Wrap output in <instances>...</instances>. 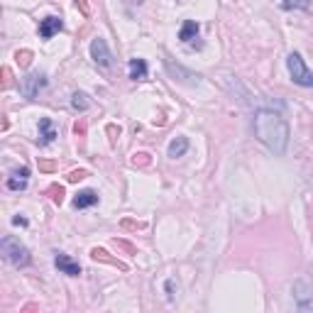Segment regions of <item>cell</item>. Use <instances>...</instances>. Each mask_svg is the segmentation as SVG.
Here are the masks:
<instances>
[{"label": "cell", "instance_id": "8", "mask_svg": "<svg viewBox=\"0 0 313 313\" xmlns=\"http://www.w3.org/2000/svg\"><path fill=\"white\" fill-rule=\"evenodd\" d=\"M54 264H57V269H59L61 274H69V276H78V274H81V267H78V262H74L69 254H61V252H57V257H54Z\"/></svg>", "mask_w": 313, "mask_h": 313}, {"label": "cell", "instance_id": "15", "mask_svg": "<svg viewBox=\"0 0 313 313\" xmlns=\"http://www.w3.org/2000/svg\"><path fill=\"white\" fill-rule=\"evenodd\" d=\"M167 152H169L172 159H179V156H184V154L189 152V139H186V137H176V139H172Z\"/></svg>", "mask_w": 313, "mask_h": 313}, {"label": "cell", "instance_id": "30", "mask_svg": "<svg viewBox=\"0 0 313 313\" xmlns=\"http://www.w3.org/2000/svg\"><path fill=\"white\" fill-rule=\"evenodd\" d=\"M76 8H78L83 15H88V5H86V0H76Z\"/></svg>", "mask_w": 313, "mask_h": 313}, {"label": "cell", "instance_id": "12", "mask_svg": "<svg viewBox=\"0 0 313 313\" xmlns=\"http://www.w3.org/2000/svg\"><path fill=\"white\" fill-rule=\"evenodd\" d=\"M91 257H93L96 262H105V264H113V267H117V269L127 272V264H125V262H120V259L110 257V254H108L105 250H100V247H93V250H91Z\"/></svg>", "mask_w": 313, "mask_h": 313}, {"label": "cell", "instance_id": "29", "mask_svg": "<svg viewBox=\"0 0 313 313\" xmlns=\"http://www.w3.org/2000/svg\"><path fill=\"white\" fill-rule=\"evenodd\" d=\"M122 228H144V223H135V220H122Z\"/></svg>", "mask_w": 313, "mask_h": 313}, {"label": "cell", "instance_id": "5", "mask_svg": "<svg viewBox=\"0 0 313 313\" xmlns=\"http://www.w3.org/2000/svg\"><path fill=\"white\" fill-rule=\"evenodd\" d=\"M91 59H93L98 66H103V69H110V66H113V54H110L105 39L98 37V39L91 42Z\"/></svg>", "mask_w": 313, "mask_h": 313}, {"label": "cell", "instance_id": "19", "mask_svg": "<svg viewBox=\"0 0 313 313\" xmlns=\"http://www.w3.org/2000/svg\"><path fill=\"white\" fill-rule=\"evenodd\" d=\"M281 8L284 10H308L311 8V3H308V0H284V3H281Z\"/></svg>", "mask_w": 313, "mask_h": 313}, {"label": "cell", "instance_id": "22", "mask_svg": "<svg viewBox=\"0 0 313 313\" xmlns=\"http://www.w3.org/2000/svg\"><path fill=\"white\" fill-rule=\"evenodd\" d=\"M113 245H115V247H120V250H125L127 254H135V252H137V247H135V245H130V242H125V240H113Z\"/></svg>", "mask_w": 313, "mask_h": 313}, {"label": "cell", "instance_id": "16", "mask_svg": "<svg viewBox=\"0 0 313 313\" xmlns=\"http://www.w3.org/2000/svg\"><path fill=\"white\" fill-rule=\"evenodd\" d=\"M88 98H86V93H81V91H76L74 96H71V108L74 110H78V113H83V110H88Z\"/></svg>", "mask_w": 313, "mask_h": 313}, {"label": "cell", "instance_id": "17", "mask_svg": "<svg viewBox=\"0 0 313 313\" xmlns=\"http://www.w3.org/2000/svg\"><path fill=\"white\" fill-rule=\"evenodd\" d=\"M47 196L52 198V203H54V206H61V203H64V186L52 184V186L47 189Z\"/></svg>", "mask_w": 313, "mask_h": 313}, {"label": "cell", "instance_id": "2", "mask_svg": "<svg viewBox=\"0 0 313 313\" xmlns=\"http://www.w3.org/2000/svg\"><path fill=\"white\" fill-rule=\"evenodd\" d=\"M0 250H3V257H5L13 267H27V264L32 262L30 250H27L20 240H15L13 235H5V237H3V242H0Z\"/></svg>", "mask_w": 313, "mask_h": 313}, {"label": "cell", "instance_id": "18", "mask_svg": "<svg viewBox=\"0 0 313 313\" xmlns=\"http://www.w3.org/2000/svg\"><path fill=\"white\" fill-rule=\"evenodd\" d=\"M132 167H139V169H144V167H149L152 164V156L147 154V152H137V154H132Z\"/></svg>", "mask_w": 313, "mask_h": 313}, {"label": "cell", "instance_id": "24", "mask_svg": "<svg viewBox=\"0 0 313 313\" xmlns=\"http://www.w3.org/2000/svg\"><path fill=\"white\" fill-rule=\"evenodd\" d=\"M39 169L49 174V172H54V169H57V162H49V159H39Z\"/></svg>", "mask_w": 313, "mask_h": 313}, {"label": "cell", "instance_id": "26", "mask_svg": "<svg viewBox=\"0 0 313 313\" xmlns=\"http://www.w3.org/2000/svg\"><path fill=\"white\" fill-rule=\"evenodd\" d=\"M108 135H110V142L115 144V137L120 135V127L117 125H108Z\"/></svg>", "mask_w": 313, "mask_h": 313}, {"label": "cell", "instance_id": "20", "mask_svg": "<svg viewBox=\"0 0 313 313\" xmlns=\"http://www.w3.org/2000/svg\"><path fill=\"white\" fill-rule=\"evenodd\" d=\"M32 57H35V54H32L30 49H22V52H18V54H15V59H18V64H20V66H30Z\"/></svg>", "mask_w": 313, "mask_h": 313}, {"label": "cell", "instance_id": "11", "mask_svg": "<svg viewBox=\"0 0 313 313\" xmlns=\"http://www.w3.org/2000/svg\"><path fill=\"white\" fill-rule=\"evenodd\" d=\"M54 137H57V130H54L52 120L49 117H42L39 120V144H52Z\"/></svg>", "mask_w": 313, "mask_h": 313}, {"label": "cell", "instance_id": "25", "mask_svg": "<svg viewBox=\"0 0 313 313\" xmlns=\"http://www.w3.org/2000/svg\"><path fill=\"white\" fill-rule=\"evenodd\" d=\"M298 311H313V296H311L308 301L301 298V301H298Z\"/></svg>", "mask_w": 313, "mask_h": 313}, {"label": "cell", "instance_id": "21", "mask_svg": "<svg viewBox=\"0 0 313 313\" xmlns=\"http://www.w3.org/2000/svg\"><path fill=\"white\" fill-rule=\"evenodd\" d=\"M86 176H88L86 169H74V172H69L66 181H69V184H76V181H81V179H86Z\"/></svg>", "mask_w": 313, "mask_h": 313}, {"label": "cell", "instance_id": "23", "mask_svg": "<svg viewBox=\"0 0 313 313\" xmlns=\"http://www.w3.org/2000/svg\"><path fill=\"white\" fill-rule=\"evenodd\" d=\"M86 127H88V125H86V117H81V120L74 125V132H76L78 137H86Z\"/></svg>", "mask_w": 313, "mask_h": 313}, {"label": "cell", "instance_id": "14", "mask_svg": "<svg viewBox=\"0 0 313 313\" xmlns=\"http://www.w3.org/2000/svg\"><path fill=\"white\" fill-rule=\"evenodd\" d=\"M147 61L144 59H130V78L132 81H144L147 78Z\"/></svg>", "mask_w": 313, "mask_h": 313}, {"label": "cell", "instance_id": "4", "mask_svg": "<svg viewBox=\"0 0 313 313\" xmlns=\"http://www.w3.org/2000/svg\"><path fill=\"white\" fill-rule=\"evenodd\" d=\"M47 86V76L44 74H30V76H25L22 81H20V93L25 96V98H37L39 96V91Z\"/></svg>", "mask_w": 313, "mask_h": 313}, {"label": "cell", "instance_id": "1", "mask_svg": "<svg viewBox=\"0 0 313 313\" xmlns=\"http://www.w3.org/2000/svg\"><path fill=\"white\" fill-rule=\"evenodd\" d=\"M254 135L276 156H281L289 147V125L274 110H257L254 113Z\"/></svg>", "mask_w": 313, "mask_h": 313}, {"label": "cell", "instance_id": "6", "mask_svg": "<svg viewBox=\"0 0 313 313\" xmlns=\"http://www.w3.org/2000/svg\"><path fill=\"white\" fill-rule=\"evenodd\" d=\"M64 30V22H61V18H57V15H49V18H44L42 22H39V37L42 39H52L57 32H61Z\"/></svg>", "mask_w": 313, "mask_h": 313}, {"label": "cell", "instance_id": "28", "mask_svg": "<svg viewBox=\"0 0 313 313\" xmlns=\"http://www.w3.org/2000/svg\"><path fill=\"white\" fill-rule=\"evenodd\" d=\"M8 86H10V69L5 66L3 69V88H8Z\"/></svg>", "mask_w": 313, "mask_h": 313}, {"label": "cell", "instance_id": "7", "mask_svg": "<svg viewBox=\"0 0 313 313\" xmlns=\"http://www.w3.org/2000/svg\"><path fill=\"white\" fill-rule=\"evenodd\" d=\"M164 66H167V71L174 76V81H176V76H181L179 81H184V83H189V86H196V83L201 81L198 74H191V71H186V69H181V66H174L172 59H164Z\"/></svg>", "mask_w": 313, "mask_h": 313}, {"label": "cell", "instance_id": "27", "mask_svg": "<svg viewBox=\"0 0 313 313\" xmlns=\"http://www.w3.org/2000/svg\"><path fill=\"white\" fill-rule=\"evenodd\" d=\"M164 289H167V298H169V301H174V281H167V284H164Z\"/></svg>", "mask_w": 313, "mask_h": 313}, {"label": "cell", "instance_id": "31", "mask_svg": "<svg viewBox=\"0 0 313 313\" xmlns=\"http://www.w3.org/2000/svg\"><path fill=\"white\" fill-rule=\"evenodd\" d=\"M13 225H27V218H20V215H15V218H13Z\"/></svg>", "mask_w": 313, "mask_h": 313}, {"label": "cell", "instance_id": "9", "mask_svg": "<svg viewBox=\"0 0 313 313\" xmlns=\"http://www.w3.org/2000/svg\"><path fill=\"white\" fill-rule=\"evenodd\" d=\"M27 176H30V169H27V167L15 169L13 176L8 179V189H10V191H22V189H27Z\"/></svg>", "mask_w": 313, "mask_h": 313}, {"label": "cell", "instance_id": "3", "mask_svg": "<svg viewBox=\"0 0 313 313\" xmlns=\"http://www.w3.org/2000/svg\"><path fill=\"white\" fill-rule=\"evenodd\" d=\"M286 69H289V76H291L293 83H298L303 88H313V74L306 69V64H303L298 52H291L286 57Z\"/></svg>", "mask_w": 313, "mask_h": 313}, {"label": "cell", "instance_id": "10", "mask_svg": "<svg viewBox=\"0 0 313 313\" xmlns=\"http://www.w3.org/2000/svg\"><path fill=\"white\" fill-rule=\"evenodd\" d=\"M98 203V194L96 191H91V189H86V191H78L76 194V198H74V208H91V206H96Z\"/></svg>", "mask_w": 313, "mask_h": 313}, {"label": "cell", "instance_id": "13", "mask_svg": "<svg viewBox=\"0 0 313 313\" xmlns=\"http://www.w3.org/2000/svg\"><path fill=\"white\" fill-rule=\"evenodd\" d=\"M198 32H201L198 22L186 20V22H184V27H181V32H179V39H181V42H186V44H191V42L198 37Z\"/></svg>", "mask_w": 313, "mask_h": 313}]
</instances>
